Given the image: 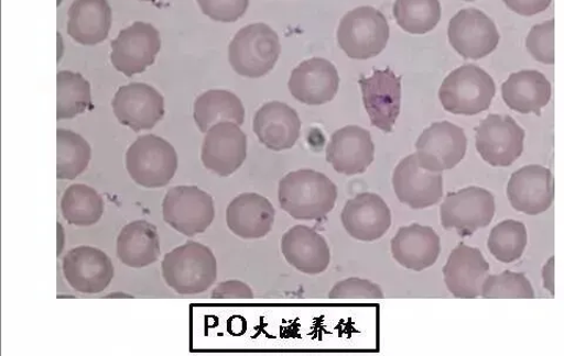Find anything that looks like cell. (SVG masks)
<instances>
[{"mask_svg": "<svg viewBox=\"0 0 564 356\" xmlns=\"http://www.w3.org/2000/svg\"><path fill=\"white\" fill-rule=\"evenodd\" d=\"M104 298H111V299H130V298H133L132 294H129V293H126V292H122V291H117V292H112V293H109V294H105Z\"/></svg>", "mask_w": 564, "mask_h": 356, "instance_id": "obj_44", "label": "cell"}, {"mask_svg": "<svg viewBox=\"0 0 564 356\" xmlns=\"http://www.w3.org/2000/svg\"><path fill=\"white\" fill-rule=\"evenodd\" d=\"M375 158L372 135L359 126H346L334 132L326 148L327 163L335 171L346 176L366 173Z\"/></svg>", "mask_w": 564, "mask_h": 356, "instance_id": "obj_20", "label": "cell"}, {"mask_svg": "<svg viewBox=\"0 0 564 356\" xmlns=\"http://www.w3.org/2000/svg\"><path fill=\"white\" fill-rule=\"evenodd\" d=\"M496 215V199L479 187H468L449 192L440 208L441 224L445 230H456L458 235L471 236L487 227Z\"/></svg>", "mask_w": 564, "mask_h": 356, "instance_id": "obj_8", "label": "cell"}, {"mask_svg": "<svg viewBox=\"0 0 564 356\" xmlns=\"http://www.w3.org/2000/svg\"><path fill=\"white\" fill-rule=\"evenodd\" d=\"M393 13L403 31L426 34L441 20V4L438 0H395Z\"/></svg>", "mask_w": 564, "mask_h": 356, "instance_id": "obj_34", "label": "cell"}, {"mask_svg": "<svg viewBox=\"0 0 564 356\" xmlns=\"http://www.w3.org/2000/svg\"><path fill=\"white\" fill-rule=\"evenodd\" d=\"M554 178L549 168L531 165L511 175L507 196L511 207L529 216L549 210L554 201Z\"/></svg>", "mask_w": 564, "mask_h": 356, "instance_id": "obj_18", "label": "cell"}, {"mask_svg": "<svg viewBox=\"0 0 564 356\" xmlns=\"http://www.w3.org/2000/svg\"><path fill=\"white\" fill-rule=\"evenodd\" d=\"M481 297L485 299H534L531 281L523 274L505 271L488 276L484 282Z\"/></svg>", "mask_w": 564, "mask_h": 356, "instance_id": "obj_36", "label": "cell"}, {"mask_svg": "<svg viewBox=\"0 0 564 356\" xmlns=\"http://www.w3.org/2000/svg\"><path fill=\"white\" fill-rule=\"evenodd\" d=\"M197 3L212 21L235 23L249 9L250 0H197Z\"/></svg>", "mask_w": 564, "mask_h": 356, "instance_id": "obj_39", "label": "cell"}, {"mask_svg": "<svg viewBox=\"0 0 564 356\" xmlns=\"http://www.w3.org/2000/svg\"><path fill=\"white\" fill-rule=\"evenodd\" d=\"M391 251L393 258L404 269L421 272L436 263L441 241L433 227L414 223L398 230Z\"/></svg>", "mask_w": 564, "mask_h": 356, "instance_id": "obj_26", "label": "cell"}, {"mask_svg": "<svg viewBox=\"0 0 564 356\" xmlns=\"http://www.w3.org/2000/svg\"><path fill=\"white\" fill-rule=\"evenodd\" d=\"M524 131L509 115L490 114L476 129V149L492 167H509L521 156Z\"/></svg>", "mask_w": 564, "mask_h": 356, "instance_id": "obj_10", "label": "cell"}, {"mask_svg": "<svg viewBox=\"0 0 564 356\" xmlns=\"http://www.w3.org/2000/svg\"><path fill=\"white\" fill-rule=\"evenodd\" d=\"M162 271L167 287L176 293L200 294L216 282L218 264L209 247L188 241L165 256Z\"/></svg>", "mask_w": 564, "mask_h": 356, "instance_id": "obj_2", "label": "cell"}, {"mask_svg": "<svg viewBox=\"0 0 564 356\" xmlns=\"http://www.w3.org/2000/svg\"><path fill=\"white\" fill-rule=\"evenodd\" d=\"M62 213L68 224L93 226L104 215V200L94 188L73 185L64 192Z\"/></svg>", "mask_w": 564, "mask_h": 356, "instance_id": "obj_31", "label": "cell"}, {"mask_svg": "<svg viewBox=\"0 0 564 356\" xmlns=\"http://www.w3.org/2000/svg\"><path fill=\"white\" fill-rule=\"evenodd\" d=\"M390 40V25L383 13L372 7L347 12L338 29V43L347 57L372 59L380 55Z\"/></svg>", "mask_w": 564, "mask_h": 356, "instance_id": "obj_6", "label": "cell"}, {"mask_svg": "<svg viewBox=\"0 0 564 356\" xmlns=\"http://www.w3.org/2000/svg\"><path fill=\"white\" fill-rule=\"evenodd\" d=\"M112 10L108 0H75L68 10L67 33L85 46H94L109 37Z\"/></svg>", "mask_w": 564, "mask_h": 356, "instance_id": "obj_27", "label": "cell"}, {"mask_svg": "<svg viewBox=\"0 0 564 356\" xmlns=\"http://www.w3.org/2000/svg\"><path fill=\"white\" fill-rule=\"evenodd\" d=\"M488 274L489 264L479 248L464 243L454 248L444 267L446 287L458 299L480 297Z\"/></svg>", "mask_w": 564, "mask_h": 356, "instance_id": "obj_22", "label": "cell"}, {"mask_svg": "<svg viewBox=\"0 0 564 356\" xmlns=\"http://www.w3.org/2000/svg\"><path fill=\"white\" fill-rule=\"evenodd\" d=\"M341 223L351 238L376 242L390 230L392 212L379 194L362 192L346 203L341 212Z\"/></svg>", "mask_w": 564, "mask_h": 356, "instance_id": "obj_19", "label": "cell"}, {"mask_svg": "<svg viewBox=\"0 0 564 356\" xmlns=\"http://www.w3.org/2000/svg\"><path fill=\"white\" fill-rule=\"evenodd\" d=\"M467 137L463 129L443 121L434 122L416 141V158L422 168L443 173L460 164L467 152Z\"/></svg>", "mask_w": 564, "mask_h": 356, "instance_id": "obj_9", "label": "cell"}, {"mask_svg": "<svg viewBox=\"0 0 564 356\" xmlns=\"http://www.w3.org/2000/svg\"><path fill=\"white\" fill-rule=\"evenodd\" d=\"M112 109L122 126L133 132L150 131L164 118L165 102L154 87L133 82L118 89Z\"/></svg>", "mask_w": 564, "mask_h": 356, "instance_id": "obj_14", "label": "cell"}, {"mask_svg": "<svg viewBox=\"0 0 564 356\" xmlns=\"http://www.w3.org/2000/svg\"><path fill=\"white\" fill-rule=\"evenodd\" d=\"M464 2H475V0H464Z\"/></svg>", "mask_w": 564, "mask_h": 356, "instance_id": "obj_46", "label": "cell"}, {"mask_svg": "<svg viewBox=\"0 0 564 356\" xmlns=\"http://www.w3.org/2000/svg\"><path fill=\"white\" fill-rule=\"evenodd\" d=\"M247 157V136L239 124L220 122L205 134L202 146L204 167L221 177L234 175Z\"/></svg>", "mask_w": 564, "mask_h": 356, "instance_id": "obj_17", "label": "cell"}, {"mask_svg": "<svg viewBox=\"0 0 564 356\" xmlns=\"http://www.w3.org/2000/svg\"><path fill=\"white\" fill-rule=\"evenodd\" d=\"M58 233H57V256L59 257L63 253V248L65 245V231L61 223L57 224Z\"/></svg>", "mask_w": 564, "mask_h": 356, "instance_id": "obj_43", "label": "cell"}, {"mask_svg": "<svg viewBox=\"0 0 564 356\" xmlns=\"http://www.w3.org/2000/svg\"><path fill=\"white\" fill-rule=\"evenodd\" d=\"M278 198L292 219L321 221L337 204L338 188L323 173L300 169L281 178Z\"/></svg>", "mask_w": 564, "mask_h": 356, "instance_id": "obj_1", "label": "cell"}, {"mask_svg": "<svg viewBox=\"0 0 564 356\" xmlns=\"http://www.w3.org/2000/svg\"><path fill=\"white\" fill-rule=\"evenodd\" d=\"M502 98L510 110L540 115L551 101L552 85L539 70H520L503 82Z\"/></svg>", "mask_w": 564, "mask_h": 356, "instance_id": "obj_28", "label": "cell"}, {"mask_svg": "<svg viewBox=\"0 0 564 356\" xmlns=\"http://www.w3.org/2000/svg\"><path fill=\"white\" fill-rule=\"evenodd\" d=\"M281 253L294 269L310 276L322 275L330 263L326 240L306 225L293 226L282 236Z\"/></svg>", "mask_w": 564, "mask_h": 356, "instance_id": "obj_24", "label": "cell"}, {"mask_svg": "<svg viewBox=\"0 0 564 356\" xmlns=\"http://www.w3.org/2000/svg\"><path fill=\"white\" fill-rule=\"evenodd\" d=\"M91 104L90 82L80 74L61 70L57 76V120L75 119Z\"/></svg>", "mask_w": 564, "mask_h": 356, "instance_id": "obj_33", "label": "cell"}, {"mask_svg": "<svg viewBox=\"0 0 564 356\" xmlns=\"http://www.w3.org/2000/svg\"><path fill=\"white\" fill-rule=\"evenodd\" d=\"M339 85L337 67L326 59L313 58L293 69L289 89L299 102L322 105L337 97Z\"/></svg>", "mask_w": 564, "mask_h": 356, "instance_id": "obj_21", "label": "cell"}, {"mask_svg": "<svg viewBox=\"0 0 564 356\" xmlns=\"http://www.w3.org/2000/svg\"><path fill=\"white\" fill-rule=\"evenodd\" d=\"M91 156V146L82 135L68 130H57L58 180H75L87 169Z\"/></svg>", "mask_w": 564, "mask_h": 356, "instance_id": "obj_32", "label": "cell"}, {"mask_svg": "<svg viewBox=\"0 0 564 356\" xmlns=\"http://www.w3.org/2000/svg\"><path fill=\"white\" fill-rule=\"evenodd\" d=\"M111 63L118 73L131 78L153 65L162 48L161 34L148 23L137 22L120 31L112 42Z\"/></svg>", "mask_w": 564, "mask_h": 356, "instance_id": "obj_12", "label": "cell"}, {"mask_svg": "<svg viewBox=\"0 0 564 356\" xmlns=\"http://www.w3.org/2000/svg\"><path fill=\"white\" fill-rule=\"evenodd\" d=\"M194 121L202 133L220 122H235L242 126L245 107L241 100L226 89H210L194 102Z\"/></svg>", "mask_w": 564, "mask_h": 356, "instance_id": "obj_30", "label": "cell"}, {"mask_svg": "<svg viewBox=\"0 0 564 356\" xmlns=\"http://www.w3.org/2000/svg\"><path fill=\"white\" fill-rule=\"evenodd\" d=\"M527 243L528 235L524 224L508 220L491 230L488 248L499 262L509 264L521 258Z\"/></svg>", "mask_w": 564, "mask_h": 356, "instance_id": "obj_35", "label": "cell"}, {"mask_svg": "<svg viewBox=\"0 0 564 356\" xmlns=\"http://www.w3.org/2000/svg\"><path fill=\"white\" fill-rule=\"evenodd\" d=\"M554 262L555 258L552 257L549 263H546L542 270V279L543 287L549 290L552 296L555 294V282H554Z\"/></svg>", "mask_w": 564, "mask_h": 356, "instance_id": "obj_42", "label": "cell"}, {"mask_svg": "<svg viewBox=\"0 0 564 356\" xmlns=\"http://www.w3.org/2000/svg\"><path fill=\"white\" fill-rule=\"evenodd\" d=\"M178 165V154L170 142L161 136H139L127 152L129 175L138 186L148 189L170 185Z\"/></svg>", "mask_w": 564, "mask_h": 356, "instance_id": "obj_5", "label": "cell"}, {"mask_svg": "<svg viewBox=\"0 0 564 356\" xmlns=\"http://www.w3.org/2000/svg\"><path fill=\"white\" fill-rule=\"evenodd\" d=\"M448 40L452 47L465 59L480 60L497 49L500 33L485 12L470 8L458 11L452 18Z\"/></svg>", "mask_w": 564, "mask_h": 356, "instance_id": "obj_11", "label": "cell"}, {"mask_svg": "<svg viewBox=\"0 0 564 356\" xmlns=\"http://www.w3.org/2000/svg\"><path fill=\"white\" fill-rule=\"evenodd\" d=\"M503 3L520 15L532 16L549 9L552 0H503Z\"/></svg>", "mask_w": 564, "mask_h": 356, "instance_id": "obj_41", "label": "cell"}, {"mask_svg": "<svg viewBox=\"0 0 564 356\" xmlns=\"http://www.w3.org/2000/svg\"><path fill=\"white\" fill-rule=\"evenodd\" d=\"M275 209L262 194L245 192L228 204L226 223L242 240L267 237L274 225Z\"/></svg>", "mask_w": 564, "mask_h": 356, "instance_id": "obj_25", "label": "cell"}, {"mask_svg": "<svg viewBox=\"0 0 564 356\" xmlns=\"http://www.w3.org/2000/svg\"><path fill=\"white\" fill-rule=\"evenodd\" d=\"M163 218L186 237L203 234L216 218L214 198L196 186L173 187L163 201Z\"/></svg>", "mask_w": 564, "mask_h": 356, "instance_id": "obj_7", "label": "cell"}, {"mask_svg": "<svg viewBox=\"0 0 564 356\" xmlns=\"http://www.w3.org/2000/svg\"><path fill=\"white\" fill-rule=\"evenodd\" d=\"M161 240L154 224L148 221H134L120 231L117 238L119 260L132 269L154 264L161 256Z\"/></svg>", "mask_w": 564, "mask_h": 356, "instance_id": "obj_29", "label": "cell"}, {"mask_svg": "<svg viewBox=\"0 0 564 356\" xmlns=\"http://www.w3.org/2000/svg\"><path fill=\"white\" fill-rule=\"evenodd\" d=\"M281 44L276 32L267 24L242 27L228 47V60L243 78L258 79L271 73L279 60Z\"/></svg>", "mask_w": 564, "mask_h": 356, "instance_id": "obj_4", "label": "cell"}, {"mask_svg": "<svg viewBox=\"0 0 564 356\" xmlns=\"http://www.w3.org/2000/svg\"><path fill=\"white\" fill-rule=\"evenodd\" d=\"M496 93V82L486 70L467 64L447 76L440 87L438 99L448 113L473 116L487 111Z\"/></svg>", "mask_w": 564, "mask_h": 356, "instance_id": "obj_3", "label": "cell"}, {"mask_svg": "<svg viewBox=\"0 0 564 356\" xmlns=\"http://www.w3.org/2000/svg\"><path fill=\"white\" fill-rule=\"evenodd\" d=\"M63 274L69 287L85 294H98L115 277L111 258L100 248L78 246L63 258Z\"/></svg>", "mask_w": 564, "mask_h": 356, "instance_id": "obj_15", "label": "cell"}, {"mask_svg": "<svg viewBox=\"0 0 564 356\" xmlns=\"http://www.w3.org/2000/svg\"><path fill=\"white\" fill-rule=\"evenodd\" d=\"M525 47L531 56L544 65L555 64V21L534 25L529 31Z\"/></svg>", "mask_w": 564, "mask_h": 356, "instance_id": "obj_37", "label": "cell"}, {"mask_svg": "<svg viewBox=\"0 0 564 356\" xmlns=\"http://www.w3.org/2000/svg\"><path fill=\"white\" fill-rule=\"evenodd\" d=\"M214 299H253L254 293L249 285L240 280H227L218 285L210 294Z\"/></svg>", "mask_w": 564, "mask_h": 356, "instance_id": "obj_40", "label": "cell"}, {"mask_svg": "<svg viewBox=\"0 0 564 356\" xmlns=\"http://www.w3.org/2000/svg\"><path fill=\"white\" fill-rule=\"evenodd\" d=\"M365 110L372 126L392 133L401 110V78L391 68L359 79Z\"/></svg>", "mask_w": 564, "mask_h": 356, "instance_id": "obj_13", "label": "cell"}, {"mask_svg": "<svg viewBox=\"0 0 564 356\" xmlns=\"http://www.w3.org/2000/svg\"><path fill=\"white\" fill-rule=\"evenodd\" d=\"M383 297V291L378 283L358 277L339 281L329 292V298L335 300H379Z\"/></svg>", "mask_w": 564, "mask_h": 356, "instance_id": "obj_38", "label": "cell"}, {"mask_svg": "<svg viewBox=\"0 0 564 356\" xmlns=\"http://www.w3.org/2000/svg\"><path fill=\"white\" fill-rule=\"evenodd\" d=\"M140 2H155V0H140Z\"/></svg>", "mask_w": 564, "mask_h": 356, "instance_id": "obj_45", "label": "cell"}, {"mask_svg": "<svg viewBox=\"0 0 564 356\" xmlns=\"http://www.w3.org/2000/svg\"><path fill=\"white\" fill-rule=\"evenodd\" d=\"M393 188L398 200L411 209L431 208L443 200V173L422 168L415 154L404 157L393 174Z\"/></svg>", "mask_w": 564, "mask_h": 356, "instance_id": "obj_16", "label": "cell"}, {"mask_svg": "<svg viewBox=\"0 0 564 356\" xmlns=\"http://www.w3.org/2000/svg\"><path fill=\"white\" fill-rule=\"evenodd\" d=\"M253 131L264 147L284 152L295 146L302 133V121L289 104L271 101L256 113Z\"/></svg>", "mask_w": 564, "mask_h": 356, "instance_id": "obj_23", "label": "cell"}]
</instances>
